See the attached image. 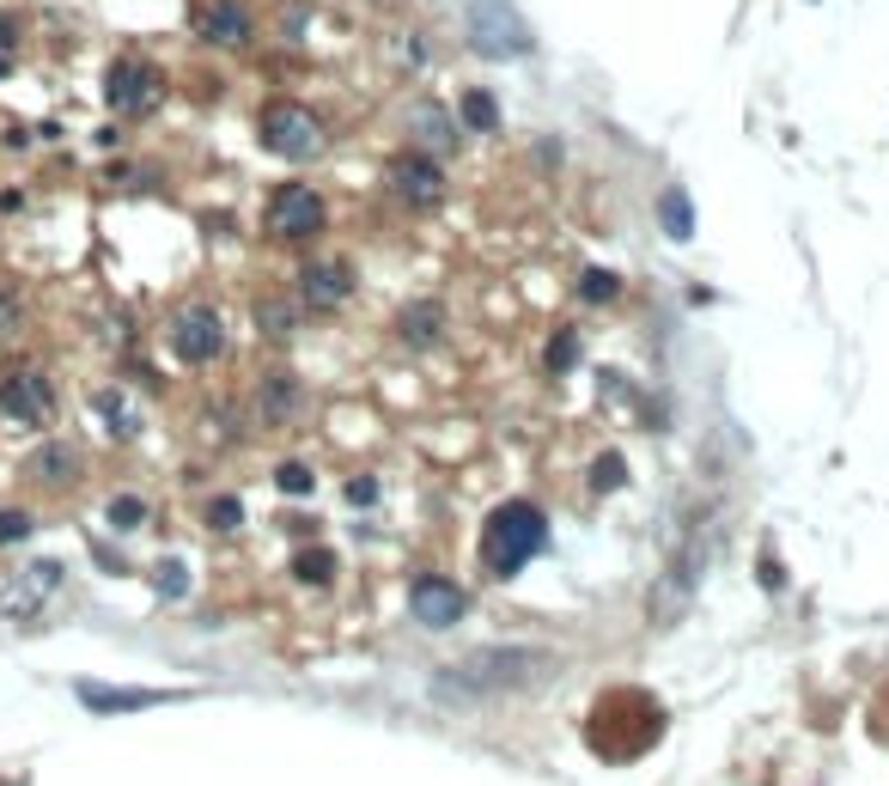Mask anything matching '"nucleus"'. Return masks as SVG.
<instances>
[{
	"label": "nucleus",
	"mask_w": 889,
	"mask_h": 786,
	"mask_svg": "<svg viewBox=\"0 0 889 786\" xmlns=\"http://www.w3.org/2000/svg\"><path fill=\"white\" fill-rule=\"evenodd\" d=\"M268 232L287 238V244L317 238V232H324V196H317L312 184H280L275 196H268Z\"/></svg>",
	"instance_id": "obj_8"
},
{
	"label": "nucleus",
	"mask_w": 889,
	"mask_h": 786,
	"mask_svg": "<svg viewBox=\"0 0 889 786\" xmlns=\"http://www.w3.org/2000/svg\"><path fill=\"white\" fill-rule=\"evenodd\" d=\"M105 98H110L116 116H152L159 98H165V73L140 56H122V61H110V73H105Z\"/></svg>",
	"instance_id": "obj_5"
},
{
	"label": "nucleus",
	"mask_w": 889,
	"mask_h": 786,
	"mask_svg": "<svg viewBox=\"0 0 889 786\" xmlns=\"http://www.w3.org/2000/svg\"><path fill=\"white\" fill-rule=\"evenodd\" d=\"M463 610H470V591H463L457 579H445V573H421L415 586H408V616L427 622V628L463 622Z\"/></svg>",
	"instance_id": "obj_11"
},
{
	"label": "nucleus",
	"mask_w": 889,
	"mask_h": 786,
	"mask_svg": "<svg viewBox=\"0 0 889 786\" xmlns=\"http://www.w3.org/2000/svg\"><path fill=\"white\" fill-rule=\"evenodd\" d=\"M415 128H421V140H433V147H451V140H457V122H445L439 105H415Z\"/></svg>",
	"instance_id": "obj_20"
},
{
	"label": "nucleus",
	"mask_w": 889,
	"mask_h": 786,
	"mask_svg": "<svg viewBox=\"0 0 889 786\" xmlns=\"http://www.w3.org/2000/svg\"><path fill=\"white\" fill-rule=\"evenodd\" d=\"M56 586H61V567H56V561H37V567H24V579H12V586L0 591V616H7V622H31V616H37V603H43Z\"/></svg>",
	"instance_id": "obj_13"
},
{
	"label": "nucleus",
	"mask_w": 889,
	"mask_h": 786,
	"mask_svg": "<svg viewBox=\"0 0 889 786\" xmlns=\"http://www.w3.org/2000/svg\"><path fill=\"white\" fill-rule=\"evenodd\" d=\"M0 415L24 421V428L56 421V384H49V372L31 366V360H7L0 366Z\"/></svg>",
	"instance_id": "obj_3"
},
{
	"label": "nucleus",
	"mask_w": 889,
	"mask_h": 786,
	"mask_svg": "<svg viewBox=\"0 0 889 786\" xmlns=\"http://www.w3.org/2000/svg\"><path fill=\"white\" fill-rule=\"evenodd\" d=\"M110 524H116V531H135V524H147V500H140V494H116V500H110Z\"/></svg>",
	"instance_id": "obj_24"
},
{
	"label": "nucleus",
	"mask_w": 889,
	"mask_h": 786,
	"mask_svg": "<svg viewBox=\"0 0 889 786\" xmlns=\"http://www.w3.org/2000/svg\"><path fill=\"white\" fill-rule=\"evenodd\" d=\"M196 37H208L220 49L250 43V7L244 0H196Z\"/></svg>",
	"instance_id": "obj_12"
},
{
	"label": "nucleus",
	"mask_w": 889,
	"mask_h": 786,
	"mask_svg": "<svg viewBox=\"0 0 889 786\" xmlns=\"http://www.w3.org/2000/svg\"><path fill=\"white\" fill-rule=\"evenodd\" d=\"M591 482H597V488H615V482H622V463H615V458L597 463V470H591Z\"/></svg>",
	"instance_id": "obj_33"
},
{
	"label": "nucleus",
	"mask_w": 889,
	"mask_h": 786,
	"mask_svg": "<svg viewBox=\"0 0 889 786\" xmlns=\"http://www.w3.org/2000/svg\"><path fill=\"white\" fill-rule=\"evenodd\" d=\"M159 591H165V598H184V591H189V573H184L177 561H165V567H159Z\"/></svg>",
	"instance_id": "obj_31"
},
{
	"label": "nucleus",
	"mask_w": 889,
	"mask_h": 786,
	"mask_svg": "<svg viewBox=\"0 0 889 786\" xmlns=\"http://www.w3.org/2000/svg\"><path fill=\"white\" fill-rule=\"evenodd\" d=\"M573 360H579V330H561V336L549 342V366H555V372H566Z\"/></svg>",
	"instance_id": "obj_28"
},
{
	"label": "nucleus",
	"mask_w": 889,
	"mask_h": 786,
	"mask_svg": "<svg viewBox=\"0 0 889 786\" xmlns=\"http://www.w3.org/2000/svg\"><path fill=\"white\" fill-rule=\"evenodd\" d=\"M31 475H37V482H49V488H61V482L80 475V458H73V445H43V451H37V463H31Z\"/></svg>",
	"instance_id": "obj_16"
},
{
	"label": "nucleus",
	"mask_w": 889,
	"mask_h": 786,
	"mask_svg": "<svg viewBox=\"0 0 889 786\" xmlns=\"http://www.w3.org/2000/svg\"><path fill=\"white\" fill-rule=\"evenodd\" d=\"M256 135H263L268 153H280V159H312L317 147H324V122H317L305 105H263V116H256Z\"/></svg>",
	"instance_id": "obj_4"
},
{
	"label": "nucleus",
	"mask_w": 889,
	"mask_h": 786,
	"mask_svg": "<svg viewBox=\"0 0 889 786\" xmlns=\"http://www.w3.org/2000/svg\"><path fill=\"white\" fill-rule=\"evenodd\" d=\"M293 324H299V317H293V305H287V299H263V305H256V330H263V336L287 342V336H293Z\"/></svg>",
	"instance_id": "obj_19"
},
{
	"label": "nucleus",
	"mask_w": 889,
	"mask_h": 786,
	"mask_svg": "<svg viewBox=\"0 0 889 786\" xmlns=\"http://www.w3.org/2000/svg\"><path fill=\"white\" fill-rule=\"evenodd\" d=\"M305 409V384L293 379V372H268L263 384H256V415L263 421H293Z\"/></svg>",
	"instance_id": "obj_15"
},
{
	"label": "nucleus",
	"mask_w": 889,
	"mask_h": 786,
	"mask_svg": "<svg viewBox=\"0 0 889 786\" xmlns=\"http://www.w3.org/2000/svg\"><path fill=\"white\" fill-rule=\"evenodd\" d=\"M92 409H98V421H105L116 440H128V433L140 428V415L128 409V396H122V391H98V396H92Z\"/></svg>",
	"instance_id": "obj_17"
},
{
	"label": "nucleus",
	"mask_w": 889,
	"mask_h": 786,
	"mask_svg": "<svg viewBox=\"0 0 889 786\" xmlns=\"http://www.w3.org/2000/svg\"><path fill=\"white\" fill-rule=\"evenodd\" d=\"M275 488H280V494H312V470H305V463H280Z\"/></svg>",
	"instance_id": "obj_26"
},
{
	"label": "nucleus",
	"mask_w": 889,
	"mask_h": 786,
	"mask_svg": "<svg viewBox=\"0 0 889 786\" xmlns=\"http://www.w3.org/2000/svg\"><path fill=\"white\" fill-rule=\"evenodd\" d=\"M299 299H305V312H342V305L354 299V268H347V256H312V263L299 268Z\"/></svg>",
	"instance_id": "obj_10"
},
{
	"label": "nucleus",
	"mask_w": 889,
	"mask_h": 786,
	"mask_svg": "<svg viewBox=\"0 0 889 786\" xmlns=\"http://www.w3.org/2000/svg\"><path fill=\"white\" fill-rule=\"evenodd\" d=\"M391 189L408 202V208H439V202H445V171H439V159H433V153H421V147L396 153V159H391Z\"/></svg>",
	"instance_id": "obj_9"
},
{
	"label": "nucleus",
	"mask_w": 889,
	"mask_h": 786,
	"mask_svg": "<svg viewBox=\"0 0 889 786\" xmlns=\"http://www.w3.org/2000/svg\"><path fill=\"white\" fill-rule=\"evenodd\" d=\"M549 677H561L555 652L487 647V652H475V659H463V665H451V671L433 677V701L439 707H482V701H500V695H524Z\"/></svg>",
	"instance_id": "obj_1"
},
{
	"label": "nucleus",
	"mask_w": 889,
	"mask_h": 786,
	"mask_svg": "<svg viewBox=\"0 0 889 786\" xmlns=\"http://www.w3.org/2000/svg\"><path fill=\"white\" fill-rule=\"evenodd\" d=\"M293 573H299L305 586H329V579H335V561H329V549H305V556L293 561Z\"/></svg>",
	"instance_id": "obj_22"
},
{
	"label": "nucleus",
	"mask_w": 889,
	"mask_h": 786,
	"mask_svg": "<svg viewBox=\"0 0 889 786\" xmlns=\"http://www.w3.org/2000/svg\"><path fill=\"white\" fill-rule=\"evenodd\" d=\"M470 43L482 56H531V31L506 0H470Z\"/></svg>",
	"instance_id": "obj_6"
},
{
	"label": "nucleus",
	"mask_w": 889,
	"mask_h": 786,
	"mask_svg": "<svg viewBox=\"0 0 889 786\" xmlns=\"http://www.w3.org/2000/svg\"><path fill=\"white\" fill-rule=\"evenodd\" d=\"M579 293H585V299L597 305V299H615V293H622V281H615V275H603V268H591V275L579 281Z\"/></svg>",
	"instance_id": "obj_27"
},
{
	"label": "nucleus",
	"mask_w": 889,
	"mask_h": 786,
	"mask_svg": "<svg viewBox=\"0 0 889 786\" xmlns=\"http://www.w3.org/2000/svg\"><path fill=\"white\" fill-rule=\"evenodd\" d=\"M439 324H445V312H439V305H433V299H415V305H408V312H403V336L415 342V347L439 336Z\"/></svg>",
	"instance_id": "obj_18"
},
{
	"label": "nucleus",
	"mask_w": 889,
	"mask_h": 786,
	"mask_svg": "<svg viewBox=\"0 0 889 786\" xmlns=\"http://www.w3.org/2000/svg\"><path fill=\"white\" fill-rule=\"evenodd\" d=\"M208 524H214V531H238V524H244V507H238L231 494L208 500Z\"/></svg>",
	"instance_id": "obj_25"
},
{
	"label": "nucleus",
	"mask_w": 889,
	"mask_h": 786,
	"mask_svg": "<svg viewBox=\"0 0 889 786\" xmlns=\"http://www.w3.org/2000/svg\"><path fill=\"white\" fill-rule=\"evenodd\" d=\"M92 714H140V707H159V701H184L177 689H110V682H73Z\"/></svg>",
	"instance_id": "obj_14"
},
{
	"label": "nucleus",
	"mask_w": 889,
	"mask_h": 786,
	"mask_svg": "<svg viewBox=\"0 0 889 786\" xmlns=\"http://www.w3.org/2000/svg\"><path fill=\"white\" fill-rule=\"evenodd\" d=\"M19 324H24V312H19V293H12V287H0V336H12Z\"/></svg>",
	"instance_id": "obj_30"
},
{
	"label": "nucleus",
	"mask_w": 889,
	"mask_h": 786,
	"mask_svg": "<svg viewBox=\"0 0 889 786\" xmlns=\"http://www.w3.org/2000/svg\"><path fill=\"white\" fill-rule=\"evenodd\" d=\"M463 122H470V128H482V135H487V128L500 122V105H494V92H463Z\"/></svg>",
	"instance_id": "obj_23"
},
{
	"label": "nucleus",
	"mask_w": 889,
	"mask_h": 786,
	"mask_svg": "<svg viewBox=\"0 0 889 786\" xmlns=\"http://www.w3.org/2000/svg\"><path fill=\"white\" fill-rule=\"evenodd\" d=\"M226 347V324L214 305H184V312L171 317V354L184 360V366H214Z\"/></svg>",
	"instance_id": "obj_7"
},
{
	"label": "nucleus",
	"mask_w": 889,
	"mask_h": 786,
	"mask_svg": "<svg viewBox=\"0 0 889 786\" xmlns=\"http://www.w3.org/2000/svg\"><path fill=\"white\" fill-rule=\"evenodd\" d=\"M543 543H549V519L536 507H524V500H512V507H500L494 519H487L482 561H487V573L512 579V573L531 567V556H543Z\"/></svg>",
	"instance_id": "obj_2"
},
{
	"label": "nucleus",
	"mask_w": 889,
	"mask_h": 786,
	"mask_svg": "<svg viewBox=\"0 0 889 786\" xmlns=\"http://www.w3.org/2000/svg\"><path fill=\"white\" fill-rule=\"evenodd\" d=\"M372 500H378V482H372V475H354V482H347V507H372Z\"/></svg>",
	"instance_id": "obj_32"
},
{
	"label": "nucleus",
	"mask_w": 889,
	"mask_h": 786,
	"mask_svg": "<svg viewBox=\"0 0 889 786\" xmlns=\"http://www.w3.org/2000/svg\"><path fill=\"white\" fill-rule=\"evenodd\" d=\"M659 220H664V232H670V238H689V232H694V220H689V196H682V189H664V202H659Z\"/></svg>",
	"instance_id": "obj_21"
},
{
	"label": "nucleus",
	"mask_w": 889,
	"mask_h": 786,
	"mask_svg": "<svg viewBox=\"0 0 889 786\" xmlns=\"http://www.w3.org/2000/svg\"><path fill=\"white\" fill-rule=\"evenodd\" d=\"M24 537H31V512L7 507L0 512V543H24Z\"/></svg>",
	"instance_id": "obj_29"
}]
</instances>
